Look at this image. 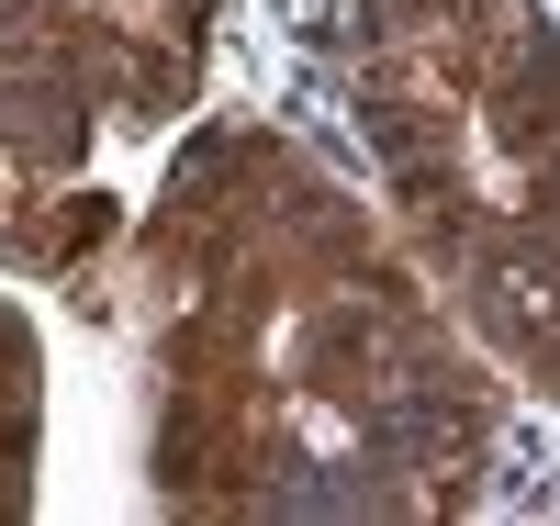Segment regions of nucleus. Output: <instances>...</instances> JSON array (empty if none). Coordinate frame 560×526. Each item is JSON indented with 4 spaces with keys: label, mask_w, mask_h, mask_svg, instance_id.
Instances as JSON below:
<instances>
[{
    "label": "nucleus",
    "mask_w": 560,
    "mask_h": 526,
    "mask_svg": "<svg viewBox=\"0 0 560 526\" xmlns=\"http://www.w3.org/2000/svg\"><path fill=\"white\" fill-rule=\"evenodd\" d=\"M147 493L168 515H471L493 348L303 135L213 113L135 235Z\"/></svg>",
    "instance_id": "f257e3e1"
},
{
    "label": "nucleus",
    "mask_w": 560,
    "mask_h": 526,
    "mask_svg": "<svg viewBox=\"0 0 560 526\" xmlns=\"http://www.w3.org/2000/svg\"><path fill=\"white\" fill-rule=\"evenodd\" d=\"M337 79L404 247L493 370L560 404V12L348 0Z\"/></svg>",
    "instance_id": "f03ea898"
},
{
    "label": "nucleus",
    "mask_w": 560,
    "mask_h": 526,
    "mask_svg": "<svg viewBox=\"0 0 560 526\" xmlns=\"http://www.w3.org/2000/svg\"><path fill=\"white\" fill-rule=\"evenodd\" d=\"M0 68L102 135H158L202 102L213 0H0Z\"/></svg>",
    "instance_id": "7ed1b4c3"
},
{
    "label": "nucleus",
    "mask_w": 560,
    "mask_h": 526,
    "mask_svg": "<svg viewBox=\"0 0 560 526\" xmlns=\"http://www.w3.org/2000/svg\"><path fill=\"white\" fill-rule=\"evenodd\" d=\"M124 202L90 179V124L34 102V90L0 68V269L23 280H79L113 247Z\"/></svg>",
    "instance_id": "20e7f679"
},
{
    "label": "nucleus",
    "mask_w": 560,
    "mask_h": 526,
    "mask_svg": "<svg viewBox=\"0 0 560 526\" xmlns=\"http://www.w3.org/2000/svg\"><path fill=\"white\" fill-rule=\"evenodd\" d=\"M34 459H45V348L23 303L0 292V515L34 504Z\"/></svg>",
    "instance_id": "39448f33"
}]
</instances>
